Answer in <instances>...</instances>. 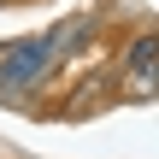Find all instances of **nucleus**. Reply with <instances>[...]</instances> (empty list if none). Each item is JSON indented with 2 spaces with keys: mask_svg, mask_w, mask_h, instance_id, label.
Masks as SVG:
<instances>
[{
  "mask_svg": "<svg viewBox=\"0 0 159 159\" xmlns=\"http://www.w3.org/2000/svg\"><path fill=\"white\" fill-rule=\"evenodd\" d=\"M53 71H59L53 35H24V41L0 47V100H24V94H35Z\"/></svg>",
  "mask_w": 159,
  "mask_h": 159,
  "instance_id": "1",
  "label": "nucleus"
},
{
  "mask_svg": "<svg viewBox=\"0 0 159 159\" xmlns=\"http://www.w3.org/2000/svg\"><path fill=\"white\" fill-rule=\"evenodd\" d=\"M118 83H124V94H159V35H136L124 47Z\"/></svg>",
  "mask_w": 159,
  "mask_h": 159,
  "instance_id": "2",
  "label": "nucleus"
},
{
  "mask_svg": "<svg viewBox=\"0 0 159 159\" xmlns=\"http://www.w3.org/2000/svg\"><path fill=\"white\" fill-rule=\"evenodd\" d=\"M89 30H94V18H71V24H59V30H53V53H59V59H71V53H77V41H83Z\"/></svg>",
  "mask_w": 159,
  "mask_h": 159,
  "instance_id": "3",
  "label": "nucleus"
}]
</instances>
